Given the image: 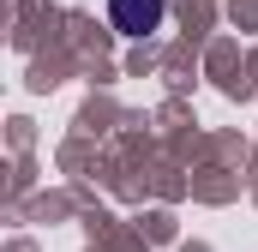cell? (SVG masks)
Segmentation results:
<instances>
[{"instance_id": "6da1fadb", "label": "cell", "mask_w": 258, "mask_h": 252, "mask_svg": "<svg viewBox=\"0 0 258 252\" xmlns=\"http://www.w3.org/2000/svg\"><path fill=\"white\" fill-rule=\"evenodd\" d=\"M162 0H108V18H114V30L120 36H150V30H162Z\"/></svg>"}]
</instances>
